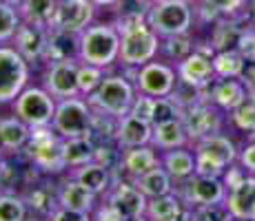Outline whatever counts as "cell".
Wrapping results in <instances>:
<instances>
[{"instance_id": "obj_4", "label": "cell", "mask_w": 255, "mask_h": 221, "mask_svg": "<svg viewBox=\"0 0 255 221\" xmlns=\"http://www.w3.org/2000/svg\"><path fill=\"white\" fill-rule=\"evenodd\" d=\"M160 42H162V38L146 22L127 29V31H122L118 65L120 69H140L142 65L160 56Z\"/></svg>"}, {"instance_id": "obj_54", "label": "cell", "mask_w": 255, "mask_h": 221, "mask_svg": "<svg viewBox=\"0 0 255 221\" xmlns=\"http://www.w3.org/2000/svg\"><path fill=\"white\" fill-rule=\"evenodd\" d=\"M189 2H204V0H189Z\"/></svg>"}, {"instance_id": "obj_1", "label": "cell", "mask_w": 255, "mask_h": 221, "mask_svg": "<svg viewBox=\"0 0 255 221\" xmlns=\"http://www.w3.org/2000/svg\"><path fill=\"white\" fill-rule=\"evenodd\" d=\"M122 33L111 22H93L80 33L78 60L111 71L120 58Z\"/></svg>"}, {"instance_id": "obj_52", "label": "cell", "mask_w": 255, "mask_h": 221, "mask_svg": "<svg viewBox=\"0 0 255 221\" xmlns=\"http://www.w3.org/2000/svg\"><path fill=\"white\" fill-rule=\"evenodd\" d=\"M146 2H149V4H155V2H160V0H146Z\"/></svg>"}, {"instance_id": "obj_46", "label": "cell", "mask_w": 255, "mask_h": 221, "mask_svg": "<svg viewBox=\"0 0 255 221\" xmlns=\"http://www.w3.org/2000/svg\"><path fill=\"white\" fill-rule=\"evenodd\" d=\"M91 221H129V219L122 217L114 206H109L105 201V204H98V208L91 213Z\"/></svg>"}, {"instance_id": "obj_43", "label": "cell", "mask_w": 255, "mask_h": 221, "mask_svg": "<svg viewBox=\"0 0 255 221\" xmlns=\"http://www.w3.org/2000/svg\"><path fill=\"white\" fill-rule=\"evenodd\" d=\"M153 104H155V97H151V95H146V93L138 91V95H135L133 106H131L129 113L131 115H135V117H140V120L151 122L153 120Z\"/></svg>"}, {"instance_id": "obj_56", "label": "cell", "mask_w": 255, "mask_h": 221, "mask_svg": "<svg viewBox=\"0 0 255 221\" xmlns=\"http://www.w3.org/2000/svg\"><path fill=\"white\" fill-rule=\"evenodd\" d=\"M36 221H47V219H38V217H36Z\"/></svg>"}, {"instance_id": "obj_13", "label": "cell", "mask_w": 255, "mask_h": 221, "mask_svg": "<svg viewBox=\"0 0 255 221\" xmlns=\"http://www.w3.org/2000/svg\"><path fill=\"white\" fill-rule=\"evenodd\" d=\"M78 65H80V60L49 62V65H45V71H42V86L56 100L80 95V88H78Z\"/></svg>"}, {"instance_id": "obj_2", "label": "cell", "mask_w": 255, "mask_h": 221, "mask_svg": "<svg viewBox=\"0 0 255 221\" xmlns=\"http://www.w3.org/2000/svg\"><path fill=\"white\" fill-rule=\"evenodd\" d=\"M62 148H65V137L58 135L53 126H40V129H31L22 153L42 175L58 177L67 173Z\"/></svg>"}, {"instance_id": "obj_16", "label": "cell", "mask_w": 255, "mask_h": 221, "mask_svg": "<svg viewBox=\"0 0 255 221\" xmlns=\"http://www.w3.org/2000/svg\"><path fill=\"white\" fill-rule=\"evenodd\" d=\"M178 69V80L184 84L198 86V88H207L211 82L215 80V71H213V56L204 51L195 49L189 58H184L182 62L175 65Z\"/></svg>"}, {"instance_id": "obj_17", "label": "cell", "mask_w": 255, "mask_h": 221, "mask_svg": "<svg viewBox=\"0 0 255 221\" xmlns=\"http://www.w3.org/2000/svg\"><path fill=\"white\" fill-rule=\"evenodd\" d=\"M22 197L29 206V213L38 219H49V215L58 208V184L49 179H38L33 184L24 186Z\"/></svg>"}, {"instance_id": "obj_11", "label": "cell", "mask_w": 255, "mask_h": 221, "mask_svg": "<svg viewBox=\"0 0 255 221\" xmlns=\"http://www.w3.org/2000/svg\"><path fill=\"white\" fill-rule=\"evenodd\" d=\"M182 122L186 135H189V144H195V142L204 140V137L213 135V133H222L224 115L222 109H218L211 100H204L200 104L186 109Z\"/></svg>"}, {"instance_id": "obj_19", "label": "cell", "mask_w": 255, "mask_h": 221, "mask_svg": "<svg viewBox=\"0 0 255 221\" xmlns=\"http://www.w3.org/2000/svg\"><path fill=\"white\" fill-rule=\"evenodd\" d=\"M67 175H71L76 181H80L87 190H91L98 197H105L109 193V188L116 181V173L109 168V166L100 164V161H89V164L76 166V168H69Z\"/></svg>"}, {"instance_id": "obj_53", "label": "cell", "mask_w": 255, "mask_h": 221, "mask_svg": "<svg viewBox=\"0 0 255 221\" xmlns=\"http://www.w3.org/2000/svg\"><path fill=\"white\" fill-rule=\"evenodd\" d=\"M4 159V153H2V148H0V161H2Z\"/></svg>"}, {"instance_id": "obj_38", "label": "cell", "mask_w": 255, "mask_h": 221, "mask_svg": "<svg viewBox=\"0 0 255 221\" xmlns=\"http://www.w3.org/2000/svg\"><path fill=\"white\" fill-rule=\"evenodd\" d=\"M229 120L235 131L247 133V135L255 133V95H249L238 109L229 113Z\"/></svg>"}, {"instance_id": "obj_18", "label": "cell", "mask_w": 255, "mask_h": 221, "mask_svg": "<svg viewBox=\"0 0 255 221\" xmlns=\"http://www.w3.org/2000/svg\"><path fill=\"white\" fill-rule=\"evenodd\" d=\"M224 206L233 219L255 221V175H247L242 181L227 190Z\"/></svg>"}, {"instance_id": "obj_8", "label": "cell", "mask_w": 255, "mask_h": 221, "mask_svg": "<svg viewBox=\"0 0 255 221\" xmlns=\"http://www.w3.org/2000/svg\"><path fill=\"white\" fill-rule=\"evenodd\" d=\"M51 126H53V131H56L58 135H62L65 140H69V137L91 135L93 109H91L89 100H85V95L58 100L56 115H53Z\"/></svg>"}, {"instance_id": "obj_31", "label": "cell", "mask_w": 255, "mask_h": 221, "mask_svg": "<svg viewBox=\"0 0 255 221\" xmlns=\"http://www.w3.org/2000/svg\"><path fill=\"white\" fill-rule=\"evenodd\" d=\"M135 186L142 190V193L146 195L149 199L153 197H162V195H169L175 190L173 186V177H171L162 166H155L153 170H149V173L135 177V179H131Z\"/></svg>"}, {"instance_id": "obj_55", "label": "cell", "mask_w": 255, "mask_h": 221, "mask_svg": "<svg viewBox=\"0 0 255 221\" xmlns=\"http://www.w3.org/2000/svg\"><path fill=\"white\" fill-rule=\"evenodd\" d=\"M231 221H244V219H231Z\"/></svg>"}, {"instance_id": "obj_5", "label": "cell", "mask_w": 255, "mask_h": 221, "mask_svg": "<svg viewBox=\"0 0 255 221\" xmlns=\"http://www.w3.org/2000/svg\"><path fill=\"white\" fill-rule=\"evenodd\" d=\"M193 20L195 11L191 9L189 0H160V2L151 4L149 16H146V24L160 38L191 33Z\"/></svg>"}, {"instance_id": "obj_49", "label": "cell", "mask_w": 255, "mask_h": 221, "mask_svg": "<svg viewBox=\"0 0 255 221\" xmlns=\"http://www.w3.org/2000/svg\"><path fill=\"white\" fill-rule=\"evenodd\" d=\"M247 16H249V22L255 24V0H249V4H247Z\"/></svg>"}, {"instance_id": "obj_51", "label": "cell", "mask_w": 255, "mask_h": 221, "mask_svg": "<svg viewBox=\"0 0 255 221\" xmlns=\"http://www.w3.org/2000/svg\"><path fill=\"white\" fill-rule=\"evenodd\" d=\"M0 2H4V4H11V7H20V4L24 2V0H0Z\"/></svg>"}, {"instance_id": "obj_47", "label": "cell", "mask_w": 255, "mask_h": 221, "mask_svg": "<svg viewBox=\"0 0 255 221\" xmlns=\"http://www.w3.org/2000/svg\"><path fill=\"white\" fill-rule=\"evenodd\" d=\"M238 164L242 166L249 175H255V140H249V144L240 150Z\"/></svg>"}, {"instance_id": "obj_25", "label": "cell", "mask_w": 255, "mask_h": 221, "mask_svg": "<svg viewBox=\"0 0 255 221\" xmlns=\"http://www.w3.org/2000/svg\"><path fill=\"white\" fill-rule=\"evenodd\" d=\"M58 204L62 208H71L78 213H93L98 208V195H93L91 190H87L80 181H76L71 175H67L65 179L58 184Z\"/></svg>"}, {"instance_id": "obj_44", "label": "cell", "mask_w": 255, "mask_h": 221, "mask_svg": "<svg viewBox=\"0 0 255 221\" xmlns=\"http://www.w3.org/2000/svg\"><path fill=\"white\" fill-rule=\"evenodd\" d=\"M235 49L244 56V60H255V24H247L244 27Z\"/></svg>"}, {"instance_id": "obj_42", "label": "cell", "mask_w": 255, "mask_h": 221, "mask_svg": "<svg viewBox=\"0 0 255 221\" xmlns=\"http://www.w3.org/2000/svg\"><path fill=\"white\" fill-rule=\"evenodd\" d=\"M231 213L222 204H211V206H195L191 208V221H231Z\"/></svg>"}, {"instance_id": "obj_20", "label": "cell", "mask_w": 255, "mask_h": 221, "mask_svg": "<svg viewBox=\"0 0 255 221\" xmlns=\"http://www.w3.org/2000/svg\"><path fill=\"white\" fill-rule=\"evenodd\" d=\"M155 166L160 164V150L155 146L146 144V146H135V148H122V157H120V173L127 179H135V177L149 173Z\"/></svg>"}, {"instance_id": "obj_12", "label": "cell", "mask_w": 255, "mask_h": 221, "mask_svg": "<svg viewBox=\"0 0 255 221\" xmlns=\"http://www.w3.org/2000/svg\"><path fill=\"white\" fill-rule=\"evenodd\" d=\"M105 201L109 206H114L118 213L127 219H138L144 217L146 213V204H149V197L127 177H116L114 186L109 188V193L105 195Z\"/></svg>"}, {"instance_id": "obj_29", "label": "cell", "mask_w": 255, "mask_h": 221, "mask_svg": "<svg viewBox=\"0 0 255 221\" xmlns=\"http://www.w3.org/2000/svg\"><path fill=\"white\" fill-rule=\"evenodd\" d=\"M111 7H114V20H111V24L122 33L127 29L135 27V24L146 22L151 4L146 0H116Z\"/></svg>"}, {"instance_id": "obj_9", "label": "cell", "mask_w": 255, "mask_h": 221, "mask_svg": "<svg viewBox=\"0 0 255 221\" xmlns=\"http://www.w3.org/2000/svg\"><path fill=\"white\" fill-rule=\"evenodd\" d=\"M122 73L135 82L140 93L151 97H169L178 84V69L164 60H151L140 69H125Z\"/></svg>"}, {"instance_id": "obj_41", "label": "cell", "mask_w": 255, "mask_h": 221, "mask_svg": "<svg viewBox=\"0 0 255 221\" xmlns=\"http://www.w3.org/2000/svg\"><path fill=\"white\" fill-rule=\"evenodd\" d=\"M184 111L175 104L171 97H155V104H153V120L151 124H162V122L169 120H182Z\"/></svg>"}, {"instance_id": "obj_34", "label": "cell", "mask_w": 255, "mask_h": 221, "mask_svg": "<svg viewBox=\"0 0 255 221\" xmlns=\"http://www.w3.org/2000/svg\"><path fill=\"white\" fill-rule=\"evenodd\" d=\"M195 51V40L191 33H180V36H169L162 38L160 42V56H164L169 62H182Z\"/></svg>"}, {"instance_id": "obj_37", "label": "cell", "mask_w": 255, "mask_h": 221, "mask_svg": "<svg viewBox=\"0 0 255 221\" xmlns=\"http://www.w3.org/2000/svg\"><path fill=\"white\" fill-rule=\"evenodd\" d=\"M29 206L22 195L18 193H0V221H27Z\"/></svg>"}, {"instance_id": "obj_10", "label": "cell", "mask_w": 255, "mask_h": 221, "mask_svg": "<svg viewBox=\"0 0 255 221\" xmlns=\"http://www.w3.org/2000/svg\"><path fill=\"white\" fill-rule=\"evenodd\" d=\"M227 184L222 177H207V175H191L189 179L182 181L175 193L184 199L186 206L195 208V206H211V204H222L227 199Z\"/></svg>"}, {"instance_id": "obj_24", "label": "cell", "mask_w": 255, "mask_h": 221, "mask_svg": "<svg viewBox=\"0 0 255 221\" xmlns=\"http://www.w3.org/2000/svg\"><path fill=\"white\" fill-rule=\"evenodd\" d=\"M144 217L149 221H191V206L178 193H169L162 197H153L146 204Z\"/></svg>"}, {"instance_id": "obj_27", "label": "cell", "mask_w": 255, "mask_h": 221, "mask_svg": "<svg viewBox=\"0 0 255 221\" xmlns=\"http://www.w3.org/2000/svg\"><path fill=\"white\" fill-rule=\"evenodd\" d=\"M31 126L24 124L16 113L7 117H0V148L4 155H18L27 146Z\"/></svg>"}, {"instance_id": "obj_14", "label": "cell", "mask_w": 255, "mask_h": 221, "mask_svg": "<svg viewBox=\"0 0 255 221\" xmlns=\"http://www.w3.org/2000/svg\"><path fill=\"white\" fill-rule=\"evenodd\" d=\"M93 22H96V4L91 0H58V11L51 27L82 33Z\"/></svg>"}, {"instance_id": "obj_23", "label": "cell", "mask_w": 255, "mask_h": 221, "mask_svg": "<svg viewBox=\"0 0 255 221\" xmlns=\"http://www.w3.org/2000/svg\"><path fill=\"white\" fill-rule=\"evenodd\" d=\"M116 144L120 148H135V146H146L153 140V124L146 120H140L135 115H125L118 120L116 126Z\"/></svg>"}, {"instance_id": "obj_3", "label": "cell", "mask_w": 255, "mask_h": 221, "mask_svg": "<svg viewBox=\"0 0 255 221\" xmlns=\"http://www.w3.org/2000/svg\"><path fill=\"white\" fill-rule=\"evenodd\" d=\"M135 95H138L135 82L120 71V73H107L105 80L100 82V86L87 100H89L93 111L120 120V117L129 115Z\"/></svg>"}, {"instance_id": "obj_15", "label": "cell", "mask_w": 255, "mask_h": 221, "mask_svg": "<svg viewBox=\"0 0 255 221\" xmlns=\"http://www.w3.org/2000/svg\"><path fill=\"white\" fill-rule=\"evenodd\" d=\"M47 36H49V27L22 20L11 44L18 49V53H20L29 65H42L45 49H47Z\"/></svg>"}, {"instance_id": "obj_48", "label": "cell", "mask_w": 255, "mask_h": 221, "mask_svg": "<svg viewBox=\"0 0 255 221\" xmlns=\"http://www.w3.org/2000/svg\"><path fill=\"white\" fill-rule=\"evenodd\" d=\"M240 80L244 82L249 95H255V60H247V65H244V71H242V75H240Z\"/></svg>"}, {"instance_id": "obj_33", "label": "cell", "mask_w": 255, "mask_h": 221, "mask_svg": "<svg viewBox=\"0 0 255 221\" xmlns=\"http://www.w3.org/2000/svg\"><path fill=\"white\" fill-rule=\"evenodd\" d=\"M18 11H20V18L24 22L51 27L58 11V0H24L18 7Z\"/></svg>"}, {"instance_id": "obj_22", "label": "cell", "mask_w": 255, "mask_h": 221, "mask_svg": "<svg viewBox=\"0 0 255 221\" xmlns=\"http://www.w3.org/2000/svg\"><path fill=\"white\" fill-rule=\"evenodd\" d=\"M78 53H80V33H71V31H65V29L49 27L42 65L60 62V60H78Z\"/></svg>"}, {"instance_id": "obj_32", "label": "cell", "mask_w": 255, "mask_h": 221, "mask_svg": "<svg viewBox=\"0 0 255 221\" xmlns=\"http://www.w3.org/2000/svg\"><path fill=\"white\" fill-rule=\"evenodd\" d=\"M96 140L91 135H82V137H69L65 140V164H67V170L69 168H76V166H82V164H89V161L96 159Z\"/></svg>"}, {"instance_id": "obj_21", "label": "cell", "mask_w": 255, "mask_h": 221, "mask_svg": "<svg viewBox=\"0 0 255 221\" xmlns=\"http://www.w3.org/2000/svg\"><path fill=\"white\" fill-rule=\"evenodd\" d=\"M249 97V91L240 77H215L209 84V100L218 109L231 113Z\"/></svg>"}, {"instance_id": "obj_30", "label": "cell", "mask_w": 255, "mask_h": 221, "mask_svg": "<svg viewBox=\"0 0 255 221\" xmlns=\"http://www.w3.org/2000/svg\"><path fill=\"white\" fill-rule=\"evenodd\" d=\"M151 146H155L158 150L189 146V135H186L184 122L169 120V122H162V124H153V140H151Z\"/></svg>"}, {"instance_id": "obj_40", "label": "cell", "mask_w": 255, "mask_h": 221, "mask_svg": "<svg viewBox=\"0 0 255 221\" xmlns=\"http://www.w3.org/2000/svg\"><path fill=\"white\" fill-rule=\"evenodd\" d=\"M20 22H22V18H20L18 7L0 2V44H9L13 40Z\"/></svg>"}, {"instance_id": "obj_36", "label": "cell", "mask_w": 255, "mask_h": 221, "mask_svg": "<svg viewBox=\"0 0 255 221\" xmlns=\"http://www.w3.org/2000/svg\"><path fill=\"white\" fill-rule=\"evenodd\" d=\"M200 11L207 13V20L215 22L220 18H229V16H242V9H247L249 0H204Z\"/></svg>"}, {"instance_id": "obj_28", "label": "cell", "mask_w": 255, "mask_h": 221, "mask_svg": "<svg viewBox=\"0 0 255 221\" xmlns=\"http://www.w3.org/2000/svg\"><path fill=\"white\" fill-rule=\"evenodd\" d=\"M160 164L173 177V181H184L191 175H195V150L189 148V146L162 150L160 153Z\"/></svg>"}, {"instance_id": "obj_35", "label": "cell", "mask_w": 255, "mask_h": 221, "mask_svg": "<svg viewBox=\"0 0 255 221\" xmlns=\"http://www.w3.org/2000/svg\"><path fill=\"white\" fill-rule=\"evenodd\" d=\"M244 56L238 49H227V51H215L213 56V71L215 77H240L244 71Z\"/></svg>"}, {"instance_id": "obj_39", "label": "cell", "mask_w": 255, "mask_h": 221, "mask_svg": "<svg viewBox=\"0 0 255 221\" xmlns=\"http://www.w3.org/2000/svg\"><path fill=\"white\" fill-rule=\"evenodd\" d=\"M107 73H109V71H107V69H102V67L80 62V65H78V88H80V95L89 97L91 93L100 86V82L105 80Z\"/></svg>"}, {"instance_id": "obj_6", "label": "cell", "mask_w": 255, "mask_h": 221, "mask_svg": "<svg viewBox=\"0 0 255 221\" xmlns=\"http://www.w3.org/2000/svg\"><path fill=\"white\" fill-rule=\"evenodd\" d=\"M31 77V65L18 53L13 44H0V106L11 102L24 91Z\"/></svg>"}, {"instance_id": "obj_7", "label": "cell", "mask_w": 255, "mask_h": 221, "mask_svg": "<svg viewBox=\"0 0 255 221\" xmlns=\"http://www.w3.org/2000/svg\"><path fill=\"white\" fill-rule=\"evenodd\" d=\"M56 106L58 100L45 86L27 84L24 91L11 102V113H16L31 129H40V126H51Z\"/></svg>"}, {"instance_id": "obj_45", "label": "cell", "mask_w": 255, "mask_h": 221, "mask_svg": "<svg viewBox=\"0 0 255 221\" xmlns=\"http://www.w3.org/2000/svg\"><path fill=\"white\" fill-rule=\"evenodd\" d=\"M47 221H91V215L89 213H78V210L58 206V208L49 215Z\"/></svg>"}, {"instance_id": "obj_50", "label": "cell", "mask_w": 255, "mask_h": 221, "mask_svg": "<svg viewBox=\"0 0 255 221\" xmlns=\"http://www.w3.org/2000/svg\"><path fill=\"white\" fill-rule=\"evenodd\" d=\"M96 7H111V4L116 2V0H91Z\"/></svg>"}, {"instance_id": "obj_26", "label": "cell", "mask_w": 255, "mask_h": 221, "mask_svg": "<svg viewBox=\"0 0 255 221\" xmlns=\"http://www.w3.org/2000/svg\"><path fill=\"white\" fill-rule=\"evenodd\" d=\"M191 148H193L195 153H202V155L211 157L213 161L222 164L224 168H229L231 164H235L240 157V148L235 146V142L229 135H222V133H213V135L195 142V144H191Z\"/></svg>"}]
</instances>
